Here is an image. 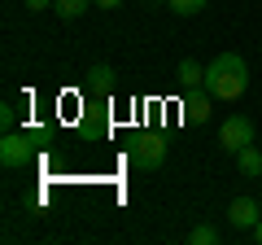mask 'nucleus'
I'll list each match as a JSON object with an SVG mask.
<instances>
[{
  "label": "nucleus",
  "mask_w": 262,
  "mask_h": 245,
  "mask_svg": "<svg viewBox=\"0 0 262 245\" xmlns=\"http://www.w3.org/2000/svg\"><path fill=\"white\" fill-rule=\"evenodd\" d=\"M245 88H249V66L241 53H219L206 66V92L214 101H241Z\"/></svg>",
  "instance_id": "1"
},
{
  "label": "nucleus",
  "mask_w": 262,
  "mask_h": 245,
  "mask_svg": "<svg viewBox=\"0 0 262 245\" xmlns=\"http://www.w3.org/2000/svg\"><path fill=\"white\" fill-rule=\"evenodd\" d=\"M166 149L170 145L162 140V136H136L131 140V149H127V158H131V167H140V171H158L162 162H166Z\"/></svg>",
  "instance_id": "2"
},
{
  "label": "nucleus",
  "mask_w": 262,
  "mask_h": 245,
  "mask_svg": "<svg viewBox=\"0 0 262 245\" xmlns=\"http://www.w3.org/2000/svg\"><path fill=\"white\" fill-rule=\"evenodd\" d=\"M219 145H223V153H241L245 145H253V122L245 118V114H232V118H223V127H219Z\"/></svg>",
  "instance_id": "3"
},
{
  "label": "nucleus",
  "mask_w": 262,
  "mask_h": 245,
  "mask_svg": "<svg viewBox=\"0 0 262 245\" xmlns=\"http://www.w3.org/2000/svg\"><path fill=\"white\" fill-rule=\"evenodd\" d=\"M35 158V145H31V136L27 132H5L0 136V162L5 167H27V162Z\"/></svg>",
  "instance_id": "4"
},
{
  "label": "nucleus",
  "mask_w": 262,
  "mask_h": 245,
  "mask_svg": "<svg viewBox=\"0 0 262 245\" xmlns=\"http://www.w3.org/2000/svg\"><path fill=\"white\" fill-rule=\"evenodd\" d=\"M227 223L241 228V232H253V228L262 223V206L253 197H232V206H227Z\"/></svg>",
  "instance_id": "5"
},
{
  "label": "nucleus",
  "mask_w": 262,
  "mask_h": 245,
  "mask_svg": "<svg viewBox=\"0 0 262 245\" xmlns=\"http://www.w3.org/2000/svg\"><path fill=\"white\" fill-rule=\"evenodd\" d=\"M175 84L184 88V92H196V88H206V70H201V62L184 57V62L175 66Z\"/></svg>",
  "instance_id": "6"
},
{
  "label": "nucleus",
  "mask_w": 262,
  "mask_h": 245,
  "mask_svg": "<svg viewBox=\"0 0 262 245\" xmlns=\"http://www.w3.org/2000/svg\"><path fill=\"white\" fill-rule=\"evenodd\" d=\"M236 167H241L245 179H262V145H245L236 153Z\"/></svg>",
  "instance_id": "7"
},
{
  "label": "nucleus",
  "mask_w": 262,
  "mask_h": 245,
  "mask_svg": "<svg viewBox=\"0 0 262 245\" xmlns=\"http://www.w3.org/2000/svg\"><path fill=\"white\" fill-rule=\"evenodd\" d=\"M53 9H57L61 22H75V18H83V13L92 9V0H53Z\"/></svg>",
  "instance_id": "8"
},
{
  "label": "nucleus",
  "mask_w": 262,
  "mask_h": 245,
  "mask_svg": "<svg viewBox=\"0 0 262 245\" xmlns=\"http://www.w3.org/2000/svg\"><path fill=\"white\" fill-rule=\"evenodd\" d=\"M166 5H170V13H175V18H196L210 0H166Z\"/></svg>",
  "instance_id": "9"
},
{
  "label": "nucleus",
  "mask_w": 262,
  "mask_h": 245,
  "mask_svg": "<svg viewBox=\"0 0 262 245\" xmlns=\"http://www.w3.org/2000/svg\"><path fill=\"white\" fill-rule=\"evenodd\" d=\"M188 241H192V245H214V241H219V228H210V223H196L192 232H188Z\"/></svg>",
  "instance_id": "10"
},
{
  "label": "nucleus",
  "mask_w": 262,
  "mask_h": 245,
  "mask_svg": "<svg viewBox=\"0 0 262 245\" xmlns=\"http://www.w3.org/2000/svg\"><path fill=\"white\" fill-rule=\"evenodd\" d=\"M88 75H92V88H110V66H92Z\"/></svg>",
  "instance_id": "11"
},
{
  "label": "nucleus",
  "mask_w": 262,
  "mask_h": 245,
  "mask_svg": "<svg viewBox=\"0 0 262 245\" xmlns=\"http://www.w3.org/2000/svg\"><path fill=\"white\" fill-rule=\"evenodd\" d=\"M0 122H5V132H13V122H18V114H13V105H5V114H0Z\"/></svg>",
  "instance_id": "12"
},
{
  "label": "nucleus",
  "mask_w": 262,
  "mask_h": 245,
  "mask_svg": "<svg viewBox=\"0 0 262 245\" xmlns=\"http://www.w3.org/2000/svg\"><path fill=\"white\" fill-rule=\"evenodd\" d=\"M27 9H31V13H39V9H53V0H27Z\"/></svg>",
  "instance_id": "13"
},
{
  "label": "nucleus",
  "mask_w": 262,
  "mask_h": 245,
  "mask_svg": "<svg viewBox=\"0 0 262 245\" xmlns=\"http://www.w3.org/2000/svg\"><path fill=\"white\" fill-rule=\"evenodd\" d=\"M96 9H118V5H127V0H92Z\"/></svg>",
  "instance_id": "14"
},
{
  "label": "nucleus",
  "mask_w": 262,
  "mask_h": 245,
  "mask_svg": "<svg viewBox=\"0 0 262 245\" xmlns=\"http://www.w3.org/2000/svg\"><path fill=\"white\" fill-rule=\"evenodd\" d=\"M253 236H258V245H262V223H258V228H253Z\"/></svg>",
  "instance_id": "15"
}]
</instances>
